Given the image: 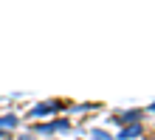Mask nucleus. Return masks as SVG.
<instances>
[{
  "mask_svg": "<svg viewBox=\"0 0 155 140\" xmlns=\"http://www.w3.org/2000/svg\"><path fill=\"white\" fill-rule=\"evenodd\" d=\"M141 132H144L141 123H130V126H124L121 132H118V140H133V137H138Z\"/></svg>",
  "mask_w": 155,
  "mask_h": 140,
  "instance_id": "4",
  "label": "nucleus"
},
{
  "mask_svg": "<svg viewBox=\"0 0 155 140\" xmlns=\"http://www.w3.org/2000/svg\"><path fill=\"white\" fill-rule=\"evenodd\" d=\"M14 140H37V135H20V137H14Z\"/></svg>",
  "mask_w": 155,
  "mask_h": 140,
  "instance_id": "7",
  "label": "nucleus"
},
{
  "mask_svg": "<svg viewBox=\"0 0 155 140\" xmlns=\"http://www.w3.org/2000/svg\"><path fill=\"white\" fill-rule=\"evenodd\" d=\"M141 115H144L141 109H127V112H116L113 120H116V123H124V126H127V123H138Z\"/></svg>",
  "mask_w": 155,
  "mask_h": 140,
  "instance_id": "3",
  "label": "nucleus"
},
{
  "mask_svg": "<svg viewBox=\"0 0 155 140\" xmlns=\"http://www.w3.org/2000/svg\"><path fill=\"white\" fill-rule=\"evenodd\" d=\"M150 112H155V104H152V107H150Z\"/></svg>",
  "mask_w": 155,
  "mask_h": 140,
  "instance_id": "9",
  "label": "nucleus"
},
{
  "mask_svg": "<svg viewBox=\"0 0 155 140\" xmlns=\"http://www.w3.org/2000/svg\"><path fill=\"white\" fill-rule=\"evenodd\" d=\"M45 140H57V137H45Z\"/></svg>",
  "mask_w": 155,
  "mask_h": 140,
  "instance_id": "10",
  "label": "nucleus"
},
{
  "mask_svg": "<svg viewBox=\"0 0 155 140\" xmlns=\"http://www.w3.org/2000/svg\"><path fill=\"white\" fill-rule=\"evenodd\" d=\"M8 137V132H6V129H0V140H6Z\"/></svg>",
  "mask_w": 155,
  "mask_h": 140,
  "instance_id": "8",
  "label": "nucleus"
},
{
  "mask_svg": "<svg viewBox=\"0 0 155 140\" xmlns=\"http://www.w3.org/2000/svg\"><path fill=\"white\" fill-rule=\"evenodd\" d=\"M17 126H20V118H17V115H12V112L0 115V129H6V132H8V129H17Z\"/></svg>",
  "mask_w": 155,
  "mask_h": 140,
  "instance_id": "5",
  "label": "nucleus"
},
{
  "mask_svg": "<svg viewBox=\"0 0 155 140\" xmlns=\"http://www.w3.org/2000/svg\"><path fill=\"white\" fill-rule=\"evenodd\" d=\"M65 109L59 98H51V101H40V104H34L28 109V118L31 120H40V118H51V115H59V112Z\"/></svg>",
  "mask_w": 155,
  "mask_h": 140,
  "instance_id": "2",
  "label": "nucleus"
},
{
  "mask_svg": "<svg viewBox=\"0 0 155 140\" xmlns=\"http://www.w3.org/2000/svg\"><path fill=\"white\" fill-rule=\"evenodd\" d=\"M90 140H113V137H110V132H104V129H93V132H90Z\"/></svg>",
  "mask_w": 155,
  "mask_h": 140,
  "instance_id": "6",
  "label": "nucleus"
},
{
  "mask_svg": "<svg viewBox=\"0 0 155 140\" xmlns=\"http://www.w3.org/2000/svg\"><path fill=\"white\" fill-rule=\"evenodd\" d=\"M71 129V118H65V115H54L51 120H45V123H34V129H31V135H40V137H51V135H57V132H68Z\"/></svg>",
  "mask_w": 155,
  "mask_h": 140,
  "instance_id": "1",
  "label": "nucleus"
},
{
  "mask_svg": "<svg viewBox=\"0 0 155 140\" xmlns=\"http://www.w3.org/2000/svg\"><path fill=\"white\" fill-rule=\"evenodd\" d=\"M147 140H155V137H147Z\"/></svg>",
  "mask_w": 155,
  "mask_h": 140,
  "instance_id": "11",
  "label": "nucleus"
}]
</instances>
